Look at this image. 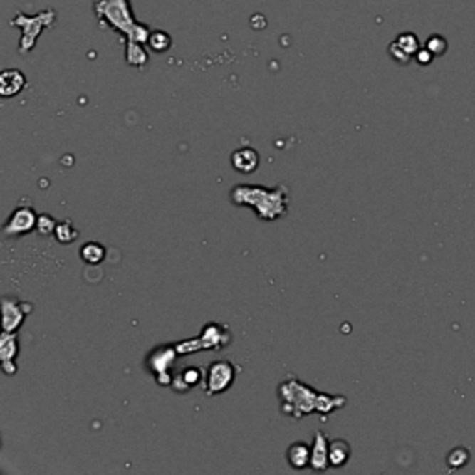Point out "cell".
Here are the masks:
<instances>
[{"mask_svg": "<svg viewBox=\"0 0 475 475\" xmlns=\"http://www.w3.org/2000/svg\"><path fill=\"white\" fill-rule=\"evenodd\" d=\"M231 201L236 207H249L260 221L275 223L286 217L290 192L284 184L275 188H266L260 184H238L231 189Z\"/></svg>", "mask_w": 475, "mask_h": 475, "instance_id": "6da1fadb", "label": "cell"}, {"mask_svg": "<svg viewBox=\"0 0 475 475\" xmlns=\"http://www.w3.org/2000/svg\"><path fill=\"white\" fill-rule=\"evenodd\" d=\"M95 11L108 28L122 33L127 41L147 43L149 41V28L145 24L137 23L130 10V0H93Z\"/></svg>", "mask_w": 475, "mask_h": 475, "instance_id": "7a4b0ae2", "label": "cell"}, {"mask_svg": "<svg viewBox=\"0 0 475 475\" xmlns=\"http://www.w3.org/2000/svg\"><path fill=\"white\" fill-rule=\"evenodd\" d=\"M278 401H281V412L288 418L301 419L305 416L315 412V400L318 390L310 385H305L297 377L288 375L277 388Z\"/></svg>", "mask_w": 475, "mask_h": 475, "instance_id": "3957f363", "label": "cell"}, {"mask_svg": "<svg viewBox=\"0 0 475 475\" xmlns=\"http://www.w3.org/2000/svg\"><path fill=\"white\" fill-rule=\"evenodd\" d=\"M236 377H238V367L231 360H214L204 373V382H202L204 395L214 397V395L223 394L234 385Z\"/></svg>", "mask_w": 475, "mask_h": 475, "instance_id": "277c9868", "label": "cell"}, {"mask_svg": "<svg viewBox=\"0 0 475 475\" xmlns=\"http://www.w3.org/2000/svg\"><path fill=\"white\" fill-rule=\"evenodd\" d=\"M38 216L39 214L33 210L32 204L17 207L14 212L10 214L4 226H2V236H4V238H23V236L30 234V232L36 231Z\"/></svg>", "mask_w": 475, "mask_h": 475, "instance_id": "5b68a950", "label": "cell"}, {"mask_svg": "<svg viewBox=\"0 0 475 475\" xmlns=\"http://www.w3.org/2000/svg\"><path fill=\"white\" fill-rule=\"evenodd\" d=\"M54 21V11L48 10L47 14H39L38 17H32V19H28V17H24V15H19L17 19H14V24H17V26H23L24 32H23V39H21V54H26V52H30L33 48V45H36V39H38V36L41 33V30L45 28V26H51V23Z\"/></svg>", "mask_w": 475, "mask_h": 475, "instance_id": "8992f818", "label": "cell"}, {"mask_svg": "<svg viewBox=\"0 0 475 475\" xmlns=\"http://www.w3.org/2000/svg\"><path fill=\"white\" fill-rule=\"evenodd\" d=\"M32 310V303L21 301L17 297H2V330L17 333Z\"/></svg>", "mask_w": 475, "mask_h": 475, "instance_id": "52a82bcc", "label": "cell"}, {"mask_svg": "<svg viewBox=\"0 0 475 475\" xmlns=\"http://www.w3.org/2000/svg\"><path fill=\"white\" fill-rule=\"evenodd\" d=\"M179 358L180 355L177 344H164L152 349L151 353H147L145 366L152 375H158V373L171 372Z\"/></svg>", "mask_w": 475, "mask_h": 475, "instance_id": "ba28073f", "label": "cell"}, {"mask_svg": "<svg viewBox=\"0 0 475 475\" xmlns=\"http://www.w3.org/2000/svg\"><path fill=\"white\" fill-rule=\"evenodd\" d=\"M17 357H19V336L17 333L2 330L0 334V366L6 375L17 373Z\"/></svg>", "mask_w": 475, "mask_h": 475, "instance_id": "9c48e42d", "label": "cell"}, {"mask_svg": "<svg viewBox=\"0 0 475 475\" xmlns=\"http://www.w3.org/2000/svg\"><path fill=\"white\" fill-rule=\"evenodd\" d=\"M199 342H201L202 351H219V349L226 348L232 342V333L229 330L226 325L219 323H207L202 327L201 334H199Z\"/></svg>", "mask_w": 475, "mask_h": 475, "instance_id": "30bf717a", "label": "cell"}, {"mask_svg": "<svg viewBox=\"0 0 475 475\" xmlns=\"http://www.w3.org/2000/svg\"><path fill=\"white\" fill-rule=\"evenodd\" d=\"M232 169L238 171L241 174H253L259 169L260 165V155L253 147H240L236 149L231 155Z\"/></svg>", "mask_w": 475, "mask_h": 475, "instance_id": "8fae6325", "label": "cell"}, {"mask_svg": "<svg viewBox=\"0 0 475 475\" xmlns=\"http://www.w3.org/2000/svg\"><path fill=\"white\" fill-rule=\"evenodd\" d=\"M329 444L330 440L327 438V434L323 431H315L314 434V442H312L310 449V468L314 471H325L327 468H330L329 461Z\"/></svg>", "mask_w": 475, "mask_h": 475, "instance_id": "7c38bea8", "label": "cell"}, {"mask_svg": "<svg viewBox=\"0 0 475 475\" xmlns=\"http://www.w3.org/2000/svg\"><path fill=\"white\" fill-rule=\"evenodd\" d=\"M204 373H207V367L201 366H188L184 367L179 375H173V382H171V388L179 394H186L192 388L199 386L201 382H204Z\"/></svg>", "mask_w": 475, "mask_h": 475, "instance_id": "4fadbf2b", "label": "cell"}, {"mask_svg": "<svg viewBox=\"0 0 475 475\" xmlns=\"http://www.w3.org/2000/svg\"><path fill=\"white\" fill-rule=\"evenodd\" d=\"M26 88V76L19 69H4L0 73V95L10 99L19 95Z\"/></svg>", "mask_w": 475, "mask_h": 475, "instance_id": "5bb4252c", "label": "cell"}, {"mask_svg": "<svg viewBox=\"0 0 475 475\" xmlns=\"http://www.w3.org/2000/svg\"><path fill=\"white\" fill-rule=\"evenodd\" d=\"M310 444L303 442H293L288 446L286 449V461L288 464L292 466L293 470H305V468H310Z\"/></svg>", "mask_w": 475, "mask_h": 475, "instance_id": "9a60e30c", "label": "cell"}, {"mask_svg": "<svg viewBox=\"0 0 475 475\" xmlns=\"http://www.w3.org/2000/svg\"><path fill=\"white\" fill-rule=\"evenodd\" d=\"M345 403H348L345 395L318 392V400H315V412L325 418V416L333 414V412H336V410L344 409Z\"/></svg>", "mask_w": 475, "mask_h": 475, "instance_id": "2e32d148", "label": "cell"}, {"mask_svg": "<svg viewBox=\"0 0 475 475\" xmlns=\"http://www.w3.org/2000/svg\"><path fill=\"white\" fill-rule=\"evenodd\" d=\"M351 459V446L344 438H334L329 444V461L330 468H342Z\"/></svg>", "mask_w": 475, "mask_h": 475, "instance_id": "e0dca14e", "label": "cell"}, {"mask_svg": "<svg viewBox=\"0 0 475 475\" xmlns=\"http://www.w3.org/2000/svg\"><path fill=\"white\" fill-rule=\"evenodd\" d=\"M80 259L84 260L88 266H99L103 260L106 259V249L104 245L99 241H85L80 247Z\"/></svg>", "mask_w": 475, "mask_h": 475, "instance_id": "ac0fdd59", "label": "cell"}, {"mask_svg": "<svg viewBox=\"0 0 475 475\" xmlns=\"http://www.w3.org/2000/svg\"><path fill=\"white\" fill-rule=\"evenodd\" d=\"M147 61H149V56H147L145 48H143V43L127 41V63L128 66L142 69V67L147 66Z\"/></svg>", "mask_w": 475, "mask_h": 475, "instance_id": "d6986e66", "label": "cell"}, {"mask_svg": "<svg viewBox=\"0 0 475 475\" xmlns=\"http://www.w3.org/2000/svg\"><path fill=\"white\" fill-rule=\"evenodd\" d=\"M78 236H80V232H78V229H76L75 223H73L71 219L58 221L56 232H54V238H56V241H60V244H63V245L73 244L75 240H78Z\"/></svg>", "mask_w": 475, "mask_h": 475, "instance_id": "ffe728a7", "label": "cell"}, {"mask_svg": "<svg viewBox=\"0 0 475 475\" xmlns=\"http://www.w3.org/2000/svg\"><path fill=\"white\" fill-rule=\"evenodd\" d=\"M147 45H149V48H151L152 52H158V54L167 52L171 48L169 33L164 32V30H155V32H151V36H149Z\"/></svg>", "mask_w": 475, "mask_h": 475, "instance_id": "44dd1931", "label": "cell"}, {"mask_svg": "<svg viewBox=\"0 0 475 475\" xmlns=\"http://www.w3.org/2000/svg\"><path fill=\"white\" fill-rule=\"evenodd\" d=\"M395 45L401 48V51L407 54L409 58L416 56V52L419 51V43H418V38H416L414 33H401V36H397V39H395Z\"/></svg>", "mask_w": 475, "mask_h": 475, "instance_id": "7402d4cb", "label": "cell"}, {"mask_svg": "<svg viewBox=\"0 0 475 475\" xmlns=\"http://www.w3.org/2000/svg\"><path fill=\"white\" fill-rule=\"evenodd\" d=\"M58 221L51 214H39L38 216V225H36V232L39 236H54L56 232Z\"/></svg>", "mask_w": 475, "mask_h": 475, "instance_id": "603a6c76", "label": "cell"}, {"mask_svg": "<svg viewBox=\"0 0 475 475\" xmlns=\"http://www.w3.org/2000/svg\"><path fill=\"white\" fill-rule=\"evenodd\" d=\"M427 48L433 52V54H444L447 48V43L442 36H433V38L427 41Z\"/></svg>", "mask_w": 475, "mask_h": 475, "instance_id": "cb8c5ba5", "label": "cell"}, {"mask_svg": "<svg viewBox=\"0 0 475 475\" xmlns=\"http://www.w3.org/2000/svg\"><path fill=\"white\" fill-rule=\"evenodd\" d=\"M433 52L429 51V48H425V51H418L416 52V60L422 63V66H427V63H431V60H433Z\"/></svg>", "mask_w": 475, "mask_h": 475, "instance_id": "d4e9b609", "label": "cell"}]
</instances>
